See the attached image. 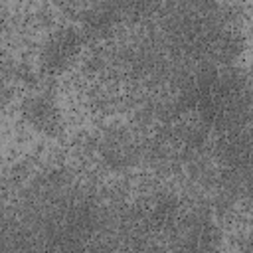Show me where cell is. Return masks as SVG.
I'll return each instance as SVG.
<instances>
[{"label":"cell","mask_w":253,"mask_h":253,"mask_svg":"<svg viewBox=\"0 0 253 253\" xmlns=\"http://www.w3.org/2000/svg\"><path fill=\"white\" fill-rule=\"evenodd\" d=\"M79 45H81V36L75 30L65 28V30L55 32L47 40V43L43 45L42 55H40L43 71L59 73V71L67 69L71 65V61L75 59V55L79 53Z\"/></svg>","instance_id":"6da1fadb"},{"label":"cell","mask_w":253,"mask_h":253,"mask_svg":"<svg viewBox=\"0 0 253 253\" xmlns=\"http://www.w3.org/2000/svg\"><path fill=\"white\" fill-rule=\"evenodd\" d=\"M22 113H24V119L40 132L53 134L61 128V115L49 93L30 95L22 107Z\"/></svg>","instance_id":"7a4b0ae2"}]
</instances>
